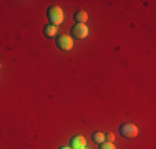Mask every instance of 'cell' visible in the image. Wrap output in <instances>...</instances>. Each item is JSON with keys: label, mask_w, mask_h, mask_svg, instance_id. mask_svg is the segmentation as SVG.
<instances>
[{"label": "cell", "mask_w": 156, "mask_h": 149, "mask_svg": "<svg viewBox=\"0 0 156 149\" xmlns=\"http://www.w3.org/2000/svg\"><path fill=\"white\" fill-rule=\"evenodd\" d=\"M48 18H50L51 25L58 27L63 22V12H62L60 7H50V9H48Z\"/></svg>", "instance_id": "obj_1"}, {"label": "cell", "mask_w": 156, "mask_h": 149, "mask_svg": "<svg viewBox=\"0 0 156 149\" xmlns=\"http://www.w3.org/2000/svg\"><path fill=\"white\" fill-rule=\"evenodd\" d=\"M120 134L123 137H128V139H135L138 136V128L135 124H131V123H125L120 128Z\"/></svg>", "instance_id": "obj_2"}, {"label": "cell", "mask_w": 156, "mask_h": 149, "mask_svg": "<svg viewBox=\"0 0 156 149\" xmlns=\"http://www.w3.org/2000/svg\"><path fill=\"white\" fill-rule=\"evenodd\" d=\"M72 33H73L75 38L83 40V38H87V36H88V27L85 23H76L75 27L72 28Z\"/></svg>", "instance_id": "obj_3"}, {"label": "cell", "mask_w": 156, "mask_h": 149, "mask_svg": "<svg viewBox=\"0 0 156 149\" xmlns=\"http://www.w3.org/2000/svg\"><path fill=\"white\" fill-rule=\"evenodd\" d=\"M58 47L62 48L63 51H70L73 48V40H72V36H66V35H62L60 38H58Z\"/></svg>", "instance_id": "obj_4"}, {"label": "cell", "mask_w": 156, "mask_h": 149, "mask_svg": "<svg viewBox=\"0 0 156 149\" xmlns=\"http://www.w3.org/2000/svg\"><path fill=\"white\" fill-rule=\"evenodd\" d=\"M70 147H72V149H83V147H87V141H85L83 136H75L72 139Z\"/></svg>", "instance_id": "obj_5"}, {"label": "cell", "mask_w": 156, "mask_h": 149, "mask_svg": "<svg viewBox=\"0 0 156 149\" xmlns=\"http://www.w3.org/2000/svg\"><path fill=\"white\" fill-rule=\"evenodd\" d=\"M43 32H45V36H48V38H53V36L58 33V28L55 27V25L50 23V25H47V27L43 28Z\"/></svg>", "instance_id": "obj_6"}, {"label": "cell", "mask_w": 156, "mask_h": 149, "mask_svg": "<svg viewBox=\"0 0 156 149\" xmlns=\"http://www.w3.org/2000/svg\"><path fill=\"white\" fill-rule=\"evenodd\" d=\"M75 20L78 22V23H85V22L88 20V13L85 12V10H80V12L75 13Z\"/></svg>", "instance_id": "obj_7"}, {"label": "cell", "mask_w": 156, "mask_h": 149, "mask_svg": "<svg viewBox=\"0 0 156 149\" xmlns=\"http://www.w3.org/2000/svg\"><path fill=\"white\" fill-rule=\"evenodd\" d=\"M93 141H95V143H98V144L105 143V134H103V133H93Z\"/></svg>", "instance_id": "obj_8"}, {"label": "cell", "mask_w": 156, "mask_h": 149, "mask_svg": "<svg viewBox=\"0 0 156 149\" xmlns=\"http://www.w3.org/2000/svg\"><path fill=\"white\" fill-rule=\"evenodd\" d=\"M100 149H116V147H115L113 143H106V141H105V143L100 144Z\"/></svg>", "instance_id": "obj_9"}, {"label": "cell", "mask_w": 156, "mask_h": 149, "mask_svg": "<svg viewBox=\"0 0 156 149\" xmlns=\"http://www.w3.org/2000/svg\"><path fill=\"white\" fill-rule=\"evenodd\" d=\"M105 141H106V143H113V141H115V134H105Z\"/></svg>", "instance_id": "obj_10"}, {"label": "cell", "mask_w": 156, "mask_h": 149, "mask_svg": "<svg viewBox=\"0 0 156 149\" xmlns=\"http://www.w3.org/2000/svg\"><path fill=\"white\" fill-rule=\"evenodd\" d=\"M60 149H72V147H60Z\"/></svg>", "instance_id": "obj_11"}, {"label": "cell", "mask_w": 156, "mask_h": 149, "mask_svg": "<svg viewBox=\"0 0 156 149\" xmlns=\"http://www.w3.org/2000/svg\"><path fill=\"white\" fill-rule=\"evenodd\" d=\"M83 149H88V147H83Z\"/></svg>", "instance_id": "obj_12"}, {"label": "cell", "mask_w": 156, "mask_h": 149, "mask_svg": "<svg viewBox=\"0 0 156 149\" xmlns=\"http://www.w3.org/2000/svg\"><path fill=\"white\" fill-rule=\"evenodd\" d=\"M0 68H2V65H0Z\"/></svg>", "instance_id": "obj_13"}]
</instances>
